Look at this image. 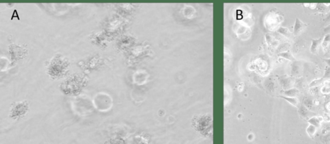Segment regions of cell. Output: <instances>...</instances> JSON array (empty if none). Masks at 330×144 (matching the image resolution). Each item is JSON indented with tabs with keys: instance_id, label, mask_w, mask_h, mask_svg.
Here are the masks:
<instances>
[{
	"instance_id": "cell-26",
	"label": "cell",
	"mask_w": 330,
	"mask_h": 144,
	"mask_svg": "<svg viewBox=\"0 0 330 144\" xmlns=\"http://www.w3.org/2000/svg\"><path fill=\"white\" fill-rule=\"evenodd\" d=\"M324 86H326L330 88V80H326L325 82H324Z\"/></svg>"
},
{
	"instance_id": "cell-7",
	"label": "cell",
	"mask_w": 330,
	"mask_h": 144,
	"mask_svg": "<svg viewBox=\"0 0 330 144\" xmlns=\"http://www.w3.org/2000/svg\"><path fill=\"white\" fill-rule=\"evenodd\" d=\"M322 37H320L319 39H311V45L310 48V51L313 54L317 55L318 53V51L320 50L321 46L322 45Z\"/></svg>"
},
{
	"instance_id": "cell-2",
	"label": "cell",
	"mask_w": 330,
	"mask_h": 144,
	"mask_svg": "<svg viewBox=\"0 0 330 144\" xmlns=\"http://www.w3.org/2000/svg\"><path fill=\"white\" fill-rule=\"evenodd\" d=\"M69 63L68 59L61 55H56L49 63L47 72L54 79H59L64 77L68 70Z\"/></svg>"
},
{
	"instance_id": "cell-27",
	"label": "cell",
	"mask_w": 330,
	"mask_h": 144,
	"mask_svg": "<svg viewBox=\"0 0 330 144\" xmlns=\"http://www.w3.org/2000/svg\"><path fill=\"white\" fill-rule=\"evenodd\" d=\"M326 109L328 111L330 112V102L326 104Z\"/></svg>"
},
{
	"instance_id": "cell-23",
	"label": "cell",
	"mask_w": 330,
	"mask_h": 144,
	"mask_svg": "<svg viewBox=\"0 0 330 144\" xmlns=\"http://www.w3.org/2000/svg\"><path fill=\"white\" fill-rule=\"evenodd\" d=\"M318 92V88L317 86V87H312V88H310V94L311 95H316L317 93Z\"/></svg>"
},
{
	"instance_id": "cell-15",
	"label": "cell",
	"mask_w": 330,
	"mask_h": 144,
	"mask_svg": "<svg viewBox=\"0 0 330 144\" xmlns=\"http://www.w3.org/2000/svg\"><path fill=\"white\" fill-rule=\"evenodd\" d=\"M294 86H295V88H298L299 90V88L304 89L306 86V83L303 78H299V79H297V80H295Z\"/></svg>"
},
{
	"instance_id": "cell-17",
	"label": "cell",
	"mask_w": 330,
	"mask_h": 144,
	"mask_svg": "<svg viewBox=\"0 0 330 144\" xmlns=\"http://www.w3.org/2000/svg\"><path fill=\"white\" fill-rule=\"evenodd\" d=\"M317 129V128H316L315 125L310 124L309 126L306 129V132H307V133L308 134V135L310 136L313 137L316 134Z\"/></svg>"
},
{
	"instance_id": "cell-8",
	"label": "cell",
	"mask_w": 330,
	"mask_h": 144,
	"mask_svg": "<svg viewBox=\"0 0 330 144\" xmlns=\"http://www.w3.org/2000/svg\"><path fill=\"white\" fill-rule=\"evenodd\" d=\"M298 112H299V113L300 114V116L301 117V118H304V119L309 118L311 113H313L312 112H311L310 111V109L308 108H307L303 104H301L300 105V106L299 107Z\"/></svg>"
},
{
	"instance_id": "cell-5",
	"label": "cell",
	"mask_w": 330,
	"mask_h": 144,
	"mask_svg": "<svg viewBox=\"0 0 330 144\" xmlns=\"http://www.w3.org/2000/svg\"><path fill=\"white\" fill-rule=\"evenodd\" d=\"M280 84L283 89L286 90L292 88L294 87L295 80L292 77H289L288 76H282L279 79Z\"/></svg>"
},
{
	"instance_id": "cell-4",
	"label": "cell",
	"mask_w": 330,
	"mask_h": 144,
	"mask_svg": "<svg viewBox=\"0 0 330 144\" xmlns=\"http://www.w3.org/2000/svg\"><path fill=\"white\" fill-rule=\"evenodd\" d=\"M10 54L11 55L13 65L18 60L21 59L26 55V50L19 45L13 44L10 46Z\"/></svg>"
},
{
	"instance_id": "cell-16",
	"label": "cell",
	"mask_w": 330,
	"mask_h": 144,
	"mask_svg": "<svg viewBox=\"0 0 330 144\" xmlns=\"http://www.w3.org/2000/svg\"><path fill=\"white\" fill-rule=\"evenodd\" d=\"M308 122L310 124L315 125L317 128H319L321 127V122H320V120H318V117H315V116L311 117L308 120Z\"/></svg>"
},
{
	"instance_id": "cell-19",
	"label": "cell",
	"mask_w": 330,
	"mask_h": 144,
	"mask_svg": "<svg viewBox=\"0 0 330 144\" xmlns=\"http://www.w3.org/2000/svg\"><path fill=\"white\" fill-rule=\"evenodd\" d=\"M324 79L322 78H321V79H315L314 80H313V81L310 84L309 86L310 88H312V87H317V86L321 85V84H322L324 83Z\"/></svg>"
},
{
	"instance_id": "cell-18",
	"label": "cell",
	"mask_w": 330,
	"mask_h": 144,
	"mask_svg": "<svg viewBox=\"0 0 330 144\" xmlns=\"http://www.w3.org/2000/svg\"><path fill=\"white\" fill-rule=\"evenodd\" d=\"M303 104L307 108H308L309 109H311L313 107V106H315L314 103V100H313L311 99H310V98H308V97H305L304 98V99H303Z\"/></svg>"
},
{
	"instance_id": "cell-6",
	"label": "cell",
	"mask_w": 330,
	"mask_h": 144,
	"mask_svg": "<svg viewBox=\"0 0 330 144\" xmlns=\"http://www.w3.org/2000/svg\"><path fill=\"white\" fill-rule=\"evenodd\" d=\"M307 28V25L304 23H303L300 19L299 18H296L295 19V23L294 25V36H298L300 34L302 33L306 28Z\"/></svg>"
},
{
	"instance_id": "cell-21",
	"label": "cell",
	"mask_w": 330,
	"mask_h": 144,
	"mask_svg": "<svg viewBox=\"0 0 330 144\" xmlns=\"http://www.w3.org/2000/svg\"><path fill=\"white\" fill-rule=\"evenodd\" d=\"M322 78L324 80L327 79H330V67L329 66H326L325 72H324V76H323V77Z\"/></svg>"
},
{
	"instance_id": "cell-13",
	"label": "cell",
	"mask_w": 330,
	"mask_h": 144,
	"mask_svg": "<svg viewBox=\"0 0 330 144\" xmlns=\"http://www.w3.org/2000/svg\"><path fill=\"white\" fill-rule=\"evenodd\" d=\"M322 47L324 51H326L328 48L330 46V33H326L322 39Z\"/></svg>"
},
{
	"instance_id": "cell-12",
	"label": "cell",
	"mask_w": 330,
	"mask_h": 144,
	"mask_svg": "<svg viewBox=\"0 0 330 144\" xmlns=\"http://www.w3.org/2000/svg\"><path fill=\"white\" fill-rule=\"evenodd\" d=\"M278 55H279V57H282V58L284 59H286L288 61H295V59L294 56L293 55V54H292V52L289 50H288L286 51H284V52H281L280 54H278Z\"/></svg>"
},
{
	"instance_id": "cell-1",
	"label": "cell",
	"mask_w": 330,
	"mask_h": 144,
	"mask_svg": "<svg viewBox=\"0 0 330 144\" xmlns=\"http://www.w3.org/2000/svg\"><path fill=\"white\" fill-rule=\"evenodd\" d=\"M88 80L82 75L75 74L68 77L61 86V90L67 95H76L79 94L86 86Z\"/></svg>"
},
{
	"instance_id": "cell-22",
	"label": "cell",
	"mask_w": 330,
	"mask_h": 144,
	"mask_svg": "<svg viewBox=\"0 0 330 144\" xmlns=\"http://www.w3.org/2000/svg\"><path fill=\"white\" fill-rule=\"evenodd\" d=\"M320 91H321V93H323V94H325V95H329L330 94V88L328 87V86H324L322 88H321Z\"/></svg>"
},
{
	"instance_id": "cell-24",
	"label": "cell",
	"mask_w": 330,
	"mask_h": 144,
	"mask_svg": "<svg viewBox=\"0 0 330 144\" xmlns=\"http://www.w3.org/2000/svg\"><path fill=\"white\" fill-rule=\"evenodd\" d=\"M323 118H324V121H325L326 122H330V114H329L328 113H324Z\"/></svg>"
},
{
	"instance_id": "cell-9",
	"label": "cell",
	"mask_w": 330,
	"mask_h": 144,
	"mask_svg": "<svg viewBox=\"0 0 330 144\" xmlns=\"http://www.w3.org/2000/svg\"><path fill=\"white\" fill-rule=\"evenodd\" d=\"M283 94L285 95V96L288 97H297L300 94V90L297 88L293 87L292 88L285 90L283 92Z\"/></svg>"
},
{
	"instance_id": "cell-14",
	"label": "cell",
	"mask_w": 330,
	"mask_h": 144,
	"mask_svg": "<svg viewBox=\"0 0 330 144\" xmlns=\"http://www.w3.org/2000/svg\"><path fill=\"white\" fill-rule=\"evenodd\" d=\"M278 32L282 34V36L286 37L287 38H290L292 35V33L291 32V31L289 30L288 28H286V27L281 26L279 29H278Z\"/></svg>"
},
{
	"instance_id": "cell-20",
	"label": "cell",
	"mask_w": 330,
	"mask_h": 144,
	"mask_svg": "<svg viewBox=\"0 0 330 144\" xmlns=\"http://www.w3.org/2000/svg\"><path fill=\"white\" fill-rule=\"evenodd\" d=\"M291 44H289V43H285L282 44L281 46H280V51L281 52H284V51H286L288 50H289V47H290Z\"/></svg>"
},
{
	"instance_id": "cell-25",
	"label": "cell",
	"mask_w": 330,
	"mask_h": 144,
	"mask_svg": "<svg viewBox=\"0 0 330 144\" xmlns=\"http://www.w3.org/2000/svg\"><path fill=\"white\" fill-rule=\"evenodd\" d=\"M324 61H325V62L326 63V64L328 65V66H329L330 67V58H328V59H323Z\"/></svg>"
},
{
	"instance_id": "cell-11",
	"label": "cell",
	"mask_w": 330,
	"mask_h": 144,
	"mask_svg": "<svg viewBox=\"0 0 330 144\" xmlns=\"http://www.w3.org/2000/svg\"><path fill=\"white\" fill-rule=\"evenodd\" d=\"M292 75L293 76H297L300 72V66L297 61H293L292 65Z\"/></svg>"
},
{
	"instance_id": "cell-10",
	"label": "cell",
	"mask_w": 330,
	"mask_h": 144,
	"mask_svg": "<svg viewBox=\"0 0 330 144\" xmlns=\"http://www.w3.org/2000/svg\"><path fill=\"white\" fill-rule=\"evenodd\" d=\"M281 97L284 99H285L287 102L290 103L292 105H293L295 107H299L300 105V101L297 97H288L286 96H281Z\"/></svg>"
},
{
	"instance_id": "cell-3",
	"label": "cell",
	"mask_w": 330,
	"mask_h": 144,
	"mask_svg": "<svg viewBox=\"0 0 330 144\" xmlns=\"http://www.w3.org/2000/svg\"><path fill=\"white\" fill-rule=\"evenodd\" d=\"M28 111V104L26 100L13 104L10 111V117L18 119L24 117Z\"/></svg>"
}]
</instances>
